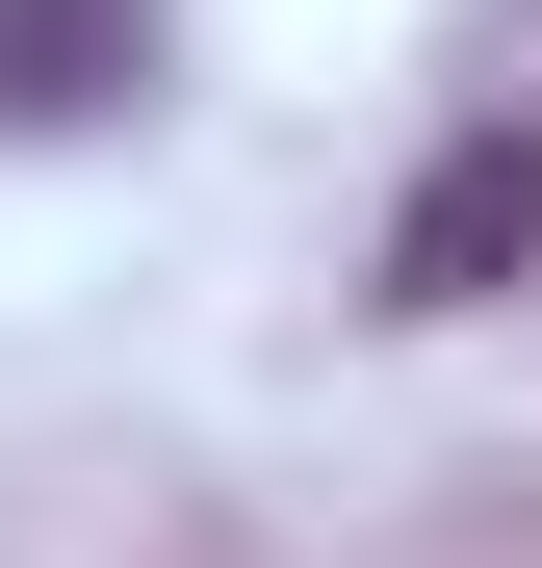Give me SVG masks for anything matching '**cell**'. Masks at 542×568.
Segmentation results:
<instances>
[{"instance_id":"6da1fadb","label":"cell","mask_w":542,"mask_h":568,"mask_svg":"<svg viewBox=\"0 0 542 568\" xmlns=\"http://www.w3.org/2000/svg\"><path fill=\"white\" fill-rule=\"evenodd\" d=\"M517 258H542V104H491V130L413 155V207H388V311H491Z\"/></svg>"},{"instance_id":"7a4b0ae2","label":"cell","mask_w":542,"mask_h":568,"mask_svg":"<svg viewBox=\"0 0 542 568\" xmlns=\"http://www.w3.org/2000/svg\"><path fill=\"white\" fill-rule=\"evenodd\" d=\"M155 78V0H0V130H78Z\"/></svg>"}]
</instances>
